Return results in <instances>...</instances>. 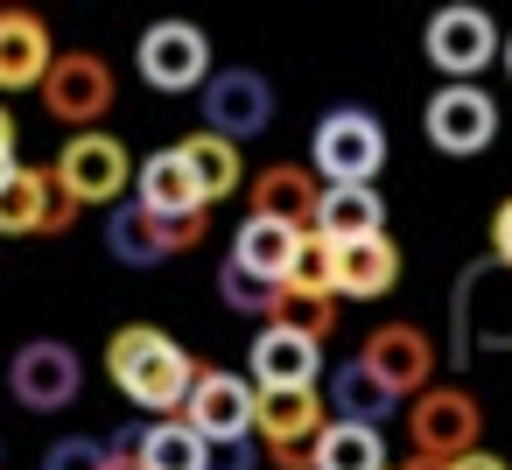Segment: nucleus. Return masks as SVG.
Listing matches in <instances>:
<instances>
[{
	"instance_id": "2f4dec72",
	"label": "nucleus",
	"mask_w": 512,
	"mask_h": 470,
	"mask_svg": "<svg viewBox=\"0 0 512 470\" xmlns=\"http://www.w3.org/2000/svg\"><path fill=\"white\" fill-rule=\"evenodd\" d=\"M491 260L512 267V204H498V218H491Z\"/></svg>"
},
{
	"instance_id": "39448f33",
	"label": "nucleus",
	"mask_w": 512,
	"mask_h": 470,
	"mask_svg": "<svg viewBox=\"0 0 512 470\" xmlns=\"http://www.w3.org/2000/svg\"><path fill=\"white\" fill-rule=\"evenodd\" d=\"M421 50H428V64L449 78V85H470L505 43H498V22L484 15V8H470V0H456V8H435L428 15V36H421Z\"/></svg>"
},
{
	"instance_id": "2eb2a0df",
	"label": "nucleus",
	"mask_w": 512,
	"mask_h": 470,
	"mask_svg": "<svg viewBox=\"0 0 512 470\" xmlns=\"http://www.w3.org/2000/svg\"><path fill=\"white\" fill-rule=\"evenodd\" d=\"M78 211L85 204L57 183V169H15L0 183V232H71Z\"/></svg>"
},
{
	"instance_id": "20e7f679",
	"label": "nucleus",
	"mask_w": 512,
	"mask_h": 470,
	"mask_svg": "<svg viewBox=\"0 0 512 470\" xmlns=\"http://www.w3.org/2000/svg\"><path fill=\"white\" fill-rule=\"evenodd\" d=\"M330 428V400L316 386H295V393H260V414H253V435L267 449L274 470H316V442Z\"/></svg>"
},
{
	"instance_id": "cd10ccee",
	"label": "nucleus",
	"mask_w": 512,
	"mask_h": 470,
	"mask_svg": "<svg viewBox=\"0 0 512 470\" xmlns=\"http://www.w3.org/2000/svg\"><path fill=\"white\" fill-rule=\"evenodd\" d=\"M267 323H274V330H295V337H309V344H323V337L337 330V295H295V288H281L274 309H267Z\"/></svg>"
},
{
	"instance_id": "c756f323",
	"label": "nucleus",
	"mask_w": 512,
	"mask_h": 470,
	"mask_svg": "<svg viewBox=\"0 0 512 470\" xmlns=\"http://www.w3.org/2000/svg\"><path fill=\"white\" fill-rule=\"evenodd\" d=\"M218 295H225V309H239V316H267L281 288L260 281V274H246L239 260H225V267H218Z\"/></svg>"
},
{
	"instance_id": "4be33fe9",
	"label": "nucleus",
	"mask_w": 512,
	"mask_h": 470,
	"mask_svg": "<svg viewBox=\"0 0 512 470\" xmlns=\"http://www.w3.org/2000/svg\"><path fill=\"white\" fill-rule=\"evenodd\" d=\"M295 246H302V232L295 225H281V218H253L246 211V225L232 232V260L246 267V274H260V281H288V260H295Z\"/></svg>"
},
{
	"instance_id": "0eeeda50",
	"label": "nucleus",
	"mask_w": 512,
	"mask_h": 470,
	"mask_svg": "<svg viewBox=\"0 0 512 470\" xmlns=\"http://www.w3.org/2000/svg\"><path fill=\"white\" fill-rule=\"evenodd\" d=\"M204 232H211V211H204V218H155V211H141V204L127 197V204L113 211V225H106V246H113L120 267H162L169 253L204 246Z\"/></svg>"
},
{
	"instance_id": "72a5a7b5",
	"label": "nucleus",
	"mask_w": 512,
	"mask_h": 470,
	"mask_svg": "<svg viewBox=\"0 0 512 470\" xmlns=\"http://www.w3.org/2000/svg\"><path fill=\"white\" fill-rule=\"evenodd\" d=\"M15 169H22V162H15V120H8V113H0V183H8Z\"/></svg>"
},
{
	"instance_id": "f704fd0d",
	"label": "nucleus",
	"mask_w": 512,
	"mask_h": 470,
	"mask_svg": "<svg viewBox=\"0 0 512 470\" xmlns=\"http://www.w3.org/2000/svg\"><path fill=\"white\" fill-rule=\"evenodd\" d=\"M449 470H505V456H484V449H470V456H456Z\"/></svg>"
},
{
	"instance_id": "a878e982",
	"label": "nucleus",
	"mask_w": 512,
	"mask_h": 470,
	"mask_svg": "<svg viewBox=\"0 0 512 470\" xmlns=\"http://www.w3.org/2000/svg\"><path fill=\"white\" fill-rule=\"evenodd\" d=\"M183 162H190V176H197L204 204H218V197H232V190L246 183L239 148H232V141H218V134H190V141H183Z\"/></svg>"
},
{
	"instance_id": "aec40b11",
	"label": "nucleus",
	"mask_w": 512,
	"mask_h": 470,
	"mask_svg": "<svg viewBox=\"0 0 512 470\" xmlns=\"http://www.w3.org/2000/svg\"><path fill=\"white\" fill-rule=\"evenodd\" d=\"M316 204H323L316 169L274 162V169L253 176V218H281V225H295V232H316Z\"/></svg>"
},
{
	"instance_id": "f3484780",
	"label": "nucleus",
	"mask_w": 512,
	"mask_h": 470,
	"mask_svg": "<svg viewBox=\"0 0 512 470\" xmlns=\"http://www.w3.org/2000/svg\"><path fill=\"white\" fill-rule=\"evenodd\" d=\"M57 64V43H50V22L29 15V8H0V92H43Z\"/></svg>"
},
{
	"instance_id": "9d476101",
	"label": "nucleus",
	"mask_w": 512,
	"mask_h": 470,
	"mask_svg": "<svg viewBox=\"0 0 512 470\" xmlns=\"http://www.w3.org/2000/svg\"><path fill=\"white\" fill-rule=\"evenodd\" d=\"M134 64H141V78L155 92H197V85H211V43H204L197 22H155L141 36Z\"/></svg>"
},
{
	"instance_id": "473e14b6",
	"label": "nucleus",
	"mask_w": 512,
	"mask_h": 470,
	"mask_svg": "<svg viewBox=\"0 0 512 470\" xmlns=\"http://www.w3.org/2000/svg\"><path fill=\"white\" fill-rule=\"evenodd\" d=\"M211 470H253V442H225V449H211Z\"/></svg>"
},
{
	"instance_id": "9b49d317",
	"label": "nucleus",
	"mask_w": 512,
	"mask_h": 470,
	"mask_svg": "<svg viewBox=\"0 0 512 470\" xmlns=\"http://www.w3.org/2000/svg\"><path fill=\"white\" fill-rule=\"evenodd\" d=\"M43 106H50V120H64V127H99V120L113 113V71H106V57L64 50V57L50 64V78H43Z\"/></svg>"
},
{
	"instance_id": "bb28decb",
	"label": "nucleus",
	"mask_w": 512,
	"mask_h": 470,
	"mask_svg": "<svg viewBox=\"0 0 512 470\" xmlns=\"http://www.w3.org/2000/svg\"><path fill=\"white\" fill-rule=\"evenodd\" d=\"M316 470H386V442H379V428L330 421L323 442H316Z\"/></svg>"
},
{
	"instance_id": "f8f14e48",
	"label": "nucleus",
	"mask_w": 512,
	"mask_h": 470,
	"mask_svg": "<svg viewBox=\"0 0 512 470\" xmlns=\"http://www.w3.org/2000/svg\"><path fill=\"white\" fill-rule=\"evenodd\" d=\"M358 358L379 386H393V400H421L435 386V344H428L421 323H379Z\"/></svg>"
},
{
	"instance_id": "412c9836",
	"label": "nucleus",
	"mask_w": 512,
	"mask_h": 470,
	"mask_svg": "<svg viewBox=\"0 0 512 470\" xmlns=\"http://www.w3.org/2000/svg\"><path fill=\"white\" fill-rule=\"evenodd\" d=\"M393 281H400V246L379 232V239H351V246H337V295H351V302H379V295H393Z\"/></svg>"
},
{
	"instance_id": "7ed1b4c3",
	"label": "nucleus",
	"mask_w": 512,
	"mask_h": 470,
	"mask_svg": "<svg viewBox=\"0 0 512 470\" xmlns=\"http://www.w3.org/2000/svg\"><path fill=\"white\" fill-rule=\"evenodd\" d=\"M309 169H316L323 190H358V183H372V176L386 169V134H379V120H372L365 106L323 113L316 134H309Z\"/></svg>"
},
{
	"instance_id": "f257e3e1",
	"label": "nucleus",
	"mask_w": 512,
	"mask_h": 470,
	"mask_svg": "<svg viewBox=\"0 0 512 470\" xmlns=\"http://www.w3.org/2000/svg\"><path fill=\"white\" fill-rule=\"evenodd\" d=\"M106 372H113V386H120L141 414L176 421V414L190 407V386H197L204 365H197L169 330H155V323H120V330L106 337Z\"/></svg>"
},
{
	"instance_id": "ddd939ff",
	"label": "nucleus",
	"mask_w": 512,
	"mask_h": 470,
	"mask_svg": "<svg viewBox=\"0 0 512 470\" xmlns=\"http://www.w3.org/2000/svg\"><path fill=\"white\" fill-rule=\"evenodd\" d=\"M8 386H15V400H22L29 414H57V407H71V400H78L85 365H78V351H71V344L36 337V344H22V351H15Z\"/></svg>"
},
{
	"instance_id": "7c9ffc66",
	"label": "nucleus",
	"mask_w": 512,
	"mask_h": 470,
	"mask_svg": "<svg viewBox=\"0 0 512 470\" xmlns=\"http://www.w3.org/2000/svg\"><path fill=\"white\" fill-rule=\"evenodd\" d=\"M43 470H106V442H92V435H64V442H50Z\"/></svg>"
},
{
	"instance_id": "c9c22d12",
	"label": "nucleus",
	"mask_w": 512,
	"mask_h": 470,
	"mask_svg": "<svg viewBox=\"0 0 512 470\" xmlns=\"http://www.w3.org/2000/svg\"><path fill=\"white\" fill-rule=\"evenodd\" d=\"M505 78H512V36H505Z\"/></svg>"
},
{
	"instance_id": "f03ea898",
	"label": "nucleus",
	"mask_w": 512,
	"mask_h": 470,
	"mask_svg": "<svg viewBox=\"0 0 512 470\" xmlns=\"http://www.w3.org/2000/svg\"><path fill=\"white\" fill-rule=\"evenodd\" d=\"M449 316H456V365H477L491 351H512V267L498 260H477L456 274V295H449Z\"/></svg>"
},
{
	"instance_id": "6e6552de",
	"label": "nucleus",
	"mask_w": 512,
	"mask_h": 470,
	"mask_svg": "<svg viewBox=\"0 0 512 470\" xmlns=\"http://www.w3.org/2000/svg\"><path fill=\"white\" fill-rule=\"evenodd\" d=\"M477 428H484V414H477V400H470L463 386H428V393L414 400V414H407L414 456H428V463H442V470L477 449Z\"/></svg>"
},
{
	"instance_id": "5701e85b",
	"label": "nucleus",
	"mask_w": 512,
	"mask_h": 470,
	"mask_svg": "<svg viewBox=\"0 0 512 470\" xmlns=\"http://www.w3.org/2000/svg\"><path fill=\"white\" fill-rule=\"evenodd\" d=\"M330 421H351V428H379L400 400H393V386H379L372 372H365V358H344L337 372H330Z\"/></svg>"
},
{
	"instance_id": "423d86ee",
	"label": "nucleus",
	"mask_w": 512,
	"mask_h": 470,
	"mask_svg": "<svg viewBox=\"0 0 512 470\" xmlns=\"http://www.w3.org/2000/svg\"><path fill=\"white\" fill-rule=\"evenodd\" d=\"M134 155L120 148V134H71V148L57 155V183L78 197V204H127V190H134Z\"/></svg>"
},
{
	"instance_id": "a211bd4d",
	"label": "nucleus",
	"mask_w": 512,
	"mask_h": 470,
	"mask_svg": "<svg viewBox=\"0 0 512 470\" xmlns=\"http://www.w3.org/2000/svg\"><path fill=\"white\" fill-rule=\"evenodd\" d=\"M134 204L155 211V218H204V211H211L204 190H197V176H190V162H183V148H162V155L141 162V176H134Z\"/></svg>"
},
{
	"instance_id": "4468645a",
	"label": "nucleus",
	"mask_w": 512,
	"mask_h": 470,
	"mask_svg": "<svg viewBox=\"0 0 512 470\" xmlns=\"http://www.w3.org/2000/svg\"><path fill=\"white\" fill-rule=\"evenodd\" d=\"M421 127H428V148H442V155H484L498 134V106L484 85H442L428 99Z\"/></svg>"
},
{
	"instance_id": "1a4fd4ad",
	"label": "nucleus",
	"mask_w": 512,
	"mask_h": 470,
	"mask_svg": "<svg viewBox=\"0 0 512 470\" xmlns=\"http://www.w3.org/2000/svg\"><path fill=\"white\" fill-rule=\"evenodd\" d=\"M253 414H260V386L253 379H239V372H197V386H190V407H183V421L211 442V449H225V442H253Z\"/></svg>"
},
{
	"instance_id": "b1692460",
	"label": "nucleus",
	"mask_w": 512,
	"mask_h": 470,
	"mask_svg": "<svg viewBox=\"0 0 512 470\" xmlns=\"http://www.w3.org/2000/svg\"><path fill=\"white\" fill-rule=\"evenodd\" d=\"M316 232H323L330 246L379 239V232H386V204H379V190H372V183H358V190H323V204H316Z\"/></svg>"
},
{
	"instance_id": "6ab92c4d",
	"label": "nucleus",
	"mask_w": 512,
	"mask_h": 470,
	"mask_svg": "<svg viewBox=\"0 0 512 470\" xmlns=\"http://www.w3.org/2000/svg\"><path fill=\"white\" fill-rule=\"evenodd\" d=\"M253 379H260V393H295V386H316L323 379V344H309V337H295V330H260L253 337Z\"/></svg>"
},
{
	"instance_id": "393cba45",
	"label": "nucleus",
	"mask_w": 512,
	"mask_h": 470,
	"mask_svg": "<svg viewBox=\"0 0 512 470\" xmlns=\"http://www.w3.org/2000/svg\"><path fill=\"white\" fill-rule=\"evenodd\" d=\"M141 470H211V442L183 414L155 421V428H141Z\"/></svg>"
},
{
	"instance_id": "c85d7f7f",
	"label": "nucleus",
	"mask_w": 512,
	"mask_h": 470,
	"mask_svg": "<svg viewBox=\"0 0 512 470\" xmlns=\"http://www.w3.org/2000/svg\"><path fill=\"white\" fill-rule=\"evenodd\" d=\"M281 288H295V295H337V246H330L323 232H302V246H295Z\"/></svg>"
},
{
	"instance_id": "dca6fc26",
	"label": "nucleus",
	"mask_w": 512,
	"mask_h": 470,
	"mask_svg": "<svg viewBox=\"0 0 512 470\" xmlns=\"http://www.w3.org/2000/svg\"><path fill=\"white\" fill-rule=\"evenodd\" d=\"M267 120H274V92H267L260 71H218L204 85V134L239 148V141L267 134Z\"/></svg>"
}]
</instances>
